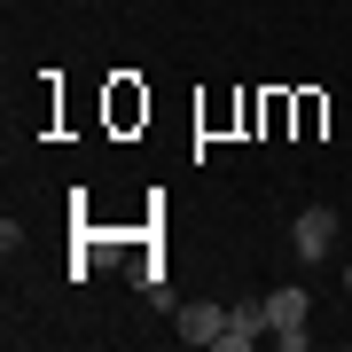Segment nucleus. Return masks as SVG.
<instances>
[{
    "label": "nucleus",
    "mask_w": 352,
    "mask_h": 352,
    "mask_svg": "<svg viewBox=\"0 0 352 352\" xmlns=\"http://www.w3.org/2000/svg\"><path fill=\"white\" fill-rule=\"evenodd\" d=\"M337 235H344V227H337V212H329V204H305V212L289 219V251H298L305 266H321L329 251H337Z\"/></svg>",
    "instance_id": "obj_1"
},
{
    "label": "nucleus",
    "mask_w": 352,
    "mask_h": 352,
    "mask_svg": "<svg viewBox=\"0 0 352 352\" xmlns=\"http://www.w3.org/2000/svg\"><path fill=\"white\" fill-rule=\"evenodd\" d=\"M266 321H274V344H289V352L314 344V329H305V289H298V282L266 289Z\"/></svg>",
    "instance_id": "obj_2"
},
{
    "label": "nucleus",
    "mask_w": 352,
    "mask_h": 352,
    "mask_svg": "<svg viewBox=\"0 0 352 352\" xmlns=\"http://www.w3.org/2000/svg\"><path fill=\"white\" fill-rule=\"evenodd\" d=\"M266 329H274V321H266V298H235V305H227V337H219V352H251Z\"/></svg>",
    "instance_id": "obj_3"
},
{
    "label": "nucleus",
    "mask_w": 352,
    "mask_h": 352,
    "mask_svg": "<svg viewBox=\"0 0 352 352\" xmlns=\"http://www.w3.org/2000/svg\"><path fill=\"white\" fill-rule=\"evenodd\" d=\"M180 344H219L227 337V305H212V298H204V305H180Z\"/></svg>",
    "instance_id": "obj_4"
}]
</instances>
